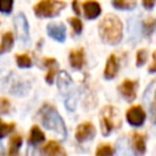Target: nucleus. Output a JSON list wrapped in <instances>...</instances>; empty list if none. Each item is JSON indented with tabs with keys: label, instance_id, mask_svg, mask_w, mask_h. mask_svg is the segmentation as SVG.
<instances>
[{
	"label": "nucleus",
	"instance_id": "f257e3e1",
	"mask_svg": "<svg viewBox=\"0 0 156 156\" xmlns=\"http://www.w3.org/2000/svg\"><path fill=\"white\" fill-rule=\"evenodd\" d=\"M99 35L102 41L108 45L118 44L123 35V26L121 20L112 13L106 15L99 24Z\"/></svg>",
	"mask_w": 156,
	"mask_h": 156
},
{
	"label": "nucleus",
	"instance_id": "f03ea898",
	"mask_svg": "<svg viewBox=\"0 0 156 156\" xmlns=\"http://www.w3.org/2000/svg\"><path fill=\"white\" fill-rule=\"evenodd\" d=\"M41 122L44 124L45 128L54 130L56 134L60 135L61 139L66 138V126L63 123V119L61 118V116L58 115V112L49 105H45L41 110Z\"/></svg>",
	"mask_w": 156,
	"mask_h": 156
},
{
	"label": "nucleus",
	"instance_id": "7ed1b4c3",
	"mask_svg": "<svg viewBox=\"0 0 156 156\" xmlns=\"http://www.w3.org/2000/svg\"><path fill=\"white\" fill-rule=\"evenodd\" d=\"M66 6L61 0H41L34 6V12L38 17H54Z\"/></svg>",
	"mask_w": 156,
	"mask_h": 156
},
{
	"label": "nucleus",
	"instance_id": "20e7f679",
	"mask_svg": "<svg viewBox=\"0 0 156 156\" xmlns=\"http://www.w3.org/2000/svg\"><path fill=\"white\" fill-rule=\"evenodd\" d=\"M119 126L118 112L112 106H106L101 111V132L104 135H108L111 130Z\"/></svg>",
	"mask_w": 156,
	"mask_h": 156
},
{
	"label": "nucleus",
	"instance_id": "39448f33",
	"mask_svg": "<svg viewBox=\"0 0 156 156\" xmlns=\"http://www.w3.org/2000/svg\"><path fill=\"white\" fill-rule=\"evenodd\" d=\"M126 117H127V121L130 126L140 127L144 123L146 115H145V111L143 110L141 106H132L126 112Z\"/></svg>",
	"mask_w": 156,
	"mask_h": 156
},
{
	"label": "nucleus",
	"instance_id": "423d86ee",
	"mask_svg": "<svg viewBox=\"0 0 156 156\" xmlns=\"http://www.w3.org/2000/svg\"><path fill=\"white\" fill-rule=\"evenodd\" d=\"M95 135V127L90 122H84L79 124L76 129V139L80 143L93 139Z\"/></svg>",
	"mask_w": 156,
	"mask_h": 156
},
{
	"label": "nucleus",
	"instance_id": "0eeeda50",
	"mask_svg": "<svg viewBox=\"0 0 156 156\" xmlns=\"http://www.w3.org/2000/svg\"><path fill=\"white\" fill-rule=\"evenodd\" d=\"M136 82L132 79H126L121 83L118 90L121 95L127 100V101H133L136 98Z\"/></svg>",
	"mask_w": 156,
	"mask_h": 156
},
{
	"label": "nucleus",
	"instance_id": "6e6552de",
	"mask_svg": "<svg viewBox=\"0 0 156 156\" xmlns=\"http://www.w3.org/2000/svg\"><path fill=\"white\" fill-rule=\"evenodd\" d=\"M130 145H132V150H133L134 155L143 156L145 154L146 145H145V136L143 134L133 133L132 138H130Z\"/></svg>",
	"mask_w": 156,
	"mask_h": 156
},
{
	"label": "nucleus",
	"instance_id": "1a4fd4ad",
	"mask_svg": "<svg viewBox=\"0 0 156 156\" xmlns=\"http://www.w3.org/2000/svg\"><path fill=\"white\" fill-rule=\"evenodd\" d=\"M83 10H84V16L88 20H94L101 13V6L98 1L94 0H87L83 2Z\"/></svg>",
	"mask_w": 156,
	"mask_h": 156
},
{
	"label": "nucleus",
	"instance_id": "9d476101",
	"mask_svg": "<svg viewBox=\"0 0 156 156\" xmlns=\"http://www.w3.org/2000/svg\"><path fill=\"white\" fill-rule=\"evenodd\" d=\"M41 155L43 156H66V152L57 141L51 140L43 146Z\"/></svg>",
	"mask_w": 156,
	"mask_h": 156
},
{
	"label": "nucleus",
	"instance_id": "9b49d317",
	"mask_svg": "<svg viewBox=\"0 0 156 156\" xmlns=\"http://www.w3.org/2000/svg\"><path fill=\"white\" fill-rule=\"evenodd\" d=\"M117 72H118V61H117V57L112 54L108 56V58L106 61L104 76L106 79H113L115 76L117 74Z\"/></svg>",
	"mask_w": 156,
	"mask_h": 156
},
{
	"label": "nucleus",
	"instance_id": "f8f14e48",
	"mask_svg": "<svg viewBox=\"0 0 156 156\" xmlns=\"http://www.w3.org/2000/svg\"><path fill=\"white\" fill-rule=\"evenodd\" d=\"M48 34L57 41H63L66 39V28L63 24L51 23L48 26Z\"/></svg>",
	"mask_w": 156,
	"mask_h": 156
},
{
	"label": "nucleus",
	"instance_id": "ddd939ff",
	"mask_svg": "<svg viewBox=\"0 0 156 156\" xmlns=\"http://www.w3.org/2000/svg\"><path fill=\"white\" fill-rule=\"evenodd\" d=\"M69 63L73 68L79 69L84 65V51L83 49H77L69 54Z\"/></svg>",
	"mask_w": 156,
	"mask_h": 156
},
{
	"label": "nucleus",
	"instance_id": "4468645a",
	"mask_svg": "<svg viewBox=\"0 0 156 156\" xmlns=\"http://www.w3.org/2000/svg\"><path fill=\"white\" fill-rule=\"evenodd\" d=\"M15 23H16L17 32H18L20 37H21L23 40H27V39H28V24H27L26 17H24L23 15H18V17H17L16 21H15Z\"/></svg>",
	"mask_w": 156,
	"mask_h": 156
},
{
	"label": "nucleus",
	"instance_id": "2eb2a0df",
	"mask_svg": "<svg viewBox=\"0 0 156 156\" xmlns=\"http://www.w3.org/2000/svg\"><path fill=\"white\" fill-rule=\"evenodd\" d=\"M128 33L132 40H138L139 39V33H140V23L135 17L129 18L128 21Z\"/></svg>",
	"mask_w": 156,
	"mask_h": 156
},
{
	"label": "nucleus",
	"instance_id": "dca6fc26",
	"mask_svg": "<svg viewBox=\"0 0 156 156\" xmlns=\"http://www.w3.org/2000/svg\"><path fill=\"white\" fill-rule=\"evenodd\" d=\"M111 2L118 10H133L136 6V0H111Z\"/></svg>",
	"mask_w": 156,
	"mask_h": 156
},
{
	"label": "nucleus",
	"instance_id": "f3484780",
	"mask_svg": "<svg viewBox=\"0 0 156 156\" xmlns=\"http://www.w3.org/2000/svg\"><path fill=\"white\" fill-rule=\"evenodd\" d=\"M44 139H45V135H44V133L40 130V128L37 127V126L32 127V129H30V135H29V141H30L32 144H39V143L44 141Z\"/></svg>",
	"mask_w": 156,
	"mask_h": 156
},
{
	"label": "nucleus",
	"instance_id": "a211bd4d",
	"mask_svg": "<svg viewBox=\"0 0 156 156\" xmlns=\"http://www.w3.org/2000/svg\"><path fill=\"white\" fill-rule=\"evenodd\" d=\"M45 65L49 66V72H48L45 79H46V82L49 84H51L54 82V77H55V73H56V66H57V63H56V61L54 58H48V60H45Z\"/></svg>",
	"mask_w": 156,
	"mask_h": 156
},
{
	"label": "nucleus",
	"instance_id": "6ab92c4d",
	"mask_svg": "<svg viewBox=\"0 0 156 156\" xmlns=\"http://www.w3.org/2000/svg\"><path fill=\"white\" fill-rule=\"evenodd\" d=\"M57 84H58V88H60L62 91H65V90H66V89H68V87L72 84L71 77H69L66 72H60Z\"/></svg>",
	"mask_w": 156,
	"mask_h": 156
},
{
	"label": "nucleus",
	"instance_id": "aec40b11",
	"mask_svg": "<svg viewBox=\"0 0 156 156\" xmlns=\"http://www.w3.org/2000/svg\"><path fill=\"white\" fill-rule=\"evenodd\" d=\"M13 44V35L12 33H5L2 35V40L0 44V54L4 51H7Z\"/></svg>",
	"mask_w": 156,
	"mask_h": 156
},
{
	"label": "nucleus",
	"instance_id": "412c9836",
	"mask_svg": "<svg viewBox=\"0 0 156 156\" xmlns=\"http://www.w3.org/2000/svg\"><path fill=\"white\" fill-rule=\"evenodd\" d=\"M155 28H156V18H147V20L144 21L141 29H143L144 34L146 37H149V35H151L154 33Z\"/></svg>",
	"mask_w": 156,
	"mask_h": 156
},
{
	"label": "nucleus",
	"instance_id": "4be33fe9",
	"mask_svg": "<svg viewBox=\"0 0 156 156\" xmlns=\"http://www.w3.org/2000/svg\"><path fill=\"white\" fill-rule=\"evenodd\" d=\"M17 65L22 68H27L32 66V60L27 54H21L17 55Z\"/></svg>",
	"mask_w": 156,
	"mask_h": 156
},
{
	"label": "nucleus",
	"instance_id": "5701e85b",
	"mask_svg": "<svg viewBox=\"0 0 156 156\" xmlns=\"http://www.w3.org/2000/svg\"><path fill=\"white\" fill-rule=\"evenodd\" d=\"M95 155L96 156H112L113 155V149L110 145L105 144V145H101L96 149Z\"/></svg>",
	"mask_w": 156,
	"mask_h": 156
},
{
	"label": "nucleus",
	"instance_id": "b1692460",
	"mask_svg": "<svg viewBox=\"0 0 156 156\" xmlns=\"http://www.w3.org/2000/svg\"><path fill=\"white\" fill-rule=\"evenodd\" d=\"M15 128L13 123H0V138H4Z\"/></svg>",
	"mask_w": 156,
	"mask_h": 156
},
{
	"label": "nucleus",
	"instance_id": "393cba45",
	"mask_svg": "<svg viewBox=\"0 0 156 156\" xmlns=\"http://www.w3.org/2000/svg\"><path fill=\"white\" fill-rule=\"evenodd\" d=\"M146 58H147V52H146L144 49L139 50V51L136 52V61H135V65H136L138 67L143 66V65L146 62Z\"/></svg>",
	"mask_w": 156,
	"mask_h": 156
},
{
	"label": "nucleus",
	"instance_id": "a878e982",
	"mask_svg": "<svg viewBox=\"0 0 156 156\" xmlns=\"http://www.w3.org/2000/svg\"><path fill=\"white\" fill-rule=\"evenodd\" d=\"M13 5V0H0V11L1 12H11Z\"/></svg>",
	"mask_w": 156,
	"mask_h": 156
},
{
	"label": "nucleus",
	"instance_id": "bb28decb",
	"mask_svg": "<svg viewBox=\"0 0 156 156\" xmlns=\"http://www.w3.org/2000/svg\"><path fill=\"white\" fill-rule=\"evenodd\" d=\"M69 22L72 24V28H73L74 33L76 34H79L82 32V28H83V24H82L79 18H76V17H72V18H69Z\"/></svg>",
	"mask_w": 156,
	"mask_h": 156
},
{
	"label": "nucleus",
	"instance_id": "cd10ccee",
	"mask_svg": "<svg viewBox=\"0 0 156 156\" xmlns=\"http://www.w3.org/2000/svg\"><path fill=\"white\" fill-rule=\"evenodd\" d=\"M151 118H152V122L156 123V91H155V99L151 104Z\"/></svg>",
	"mask_w": 156,
	"mask_h": 156
},
{
	"label": "nucleus",
	"instance_id": "c85d7f7f",
	"mask_svg": "<svg viewBox=\"0 0 156 156\" xmlns=\"http://www.w3.org/2000/svg\"><path fill=\"white\" fill-rule=\"evenodd\" d=\"M156 0H143V6L146 9V10H150L154 7Z\"/></svg>",
	"mask_w": 156,
	"mask_h": 156
},
{
	"label": "nucleus",
	"instance_id": "c756f323",
	"mask_svg": "<svg viewBox=\"0 0 156 156\" xmlns=\"http://www.w3.org/2000/svg\"><path fill=\"white\" fill-rule=\"evenodd\" d=\"M152 63L150 65V67H149V71L151 72V73H155L156 72V51L152 54Z\"/></svg>",
	"mask_w": 156,
	"mask_h": 156
},
{
	"label": "nucleus",
	"instance_id": "7c9ffc66",
	"mask_svg": "<svg viewBox=\"0 0 156 156\" xmlns=\"http://www.w3.org/2000/svg\"><path fill=\"white\" fill-rule=\"evenodd\" d=\"M73 10H74V12L77 13V15H79L80 13V10H79V5H78V0H73Z\"/></svg>",
	"mask_w": 156,
	"mask_h": 156
}]
</instances>
